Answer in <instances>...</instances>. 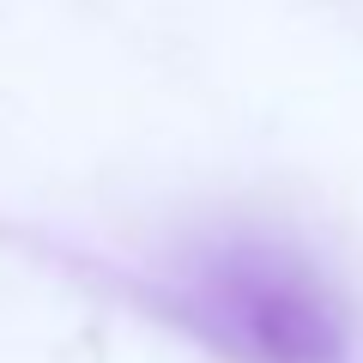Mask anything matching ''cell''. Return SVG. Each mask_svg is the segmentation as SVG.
Listing matches in <instances>:
<instances>
[{"label":"cell","instance_id":"6da1fadb","mask_svg":"<svg viewBox=\"0 0 363 363\" xmlns=\"http://www.w3.org/2000/svg\"><path fill=\"white\" fill-rule=\"evenodd\" d=\"M169 303L230 363H357V333L309 255L272 236H212L176 255Z\"/></svg>","mask_w":363,"mask_h":363}]
</instances>
